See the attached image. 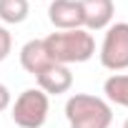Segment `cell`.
Returning a JSON list of instances; mask_svg holds the SVG:
<instances>
[{
    "label": "cell",
    "instance_id": "obj_1",
    "mask_svg": "<svg viewBox=\"0 0 128 128\" xmlns=\"http://www.w3.org/2000/svg\"><path fill=\"white\" fill-rule=\"evenodd\" d=\"M43 45L58 66H70V63H86L96 55V40L86 28L78 30H55L48 38H43Z\"/></svg>",
    "mask_w": 128,
    "mask_h": 128
},
{
    "label": "cell",
    "instance_id": "obj_2",
    "mask_svg": "<svg viewBox=\"0 0 128 128\" xmlns=\"http://www.w3.org/2000/svg\"><path fill=\"white\" fill-rule=\"evenodd\" d=\"M66 118L70 128H110L113 108L106 98L76 93L66 100Z\"/></svg>",
    "mask_w": 128,
    "mask_h": 128
},
{
    "label": "cell",
    "instance_id": "obj_3",
    "mask_svg": "<svg viewBox=\"0 0 128 128\" xmlns=\"http://www.w3.org/2000/svg\"><path fill=\"white\" fill-rule=\"evenodd\" d=\"M50 100L40 88H25L13 103V123L20 128H43L48 120Z\"/></svg>",
    "mask_w": 128,
    "mask_h": 128
},
{
    "label": "cell",
    "instance_id": "obj_4",
    "mask_svg": "<svg viewBox=\"0 0 128 128\" xmlns=\"http://www.w3.org/2000/svg\"><path fill=\"white\" fill-rule=\"evenodd\" d=\"M100 66L106 70L120 73L128 68V23H110L100 43Z\"/></svg>",
    "mask_w": 128,
    "mask_h": 128
},
{
    "label": "cell",
    "instance_id": "obj_5",
    "mask_svg": "<svg viewBox=\"0 0 128 128\" xmlns=\"http://www.w3.org/2000/svg\"><path fill=\"white\" fill-rule=\"evenodd\" d=\"M48 20L55 30H78V28H83L80 0H53L48 5Z\"/></svg>",
    "mask_w": 128,
    "mask_h": 128
},
{
    "label": "cell",
    "instance_id": "obj_6",
    "mask_svg": "<svg viewBox=\"0 0 128 128\" xmlns=\"http://www.w3.org/2000/svg\"><path fill=\"white\" fill-rule=\"evenodd\" d=\"M80 10H83V28L88 33L90 30H106L116 15L113 0H80Z\"/></svg>",
    "mask_w": 128,
    "mask_h": 128
},
{
    "label": "cell",
    "instance_id": "obj_7",
    "mask_svg": "<svg viewBox=\"0 0 128 128\" xmlns=\"http://www.w3.org/2000/svg\"><path fill=\"white\" fill-rule=\"evenodd\" d=\"M38 80V88L45 93V96H60V93H68L70 86H73V73L68 66H58V63H53V66H48L43 73L35 76Z\"/></svg>",
    "mask_w": 128,
    "mask_h": 128
},
{
    "label": "cell",
    "instance_id": "obj_8",
    "mask_svg": "<svg viewBox=\"0 0 128 128\" xmlns=\"http://www.w3.org/2000/svg\"><path fill=\"white\" fill-rule=\"evenodd\" d=\"M20 66H23V70H28L30 76H38V73H43L48 66H53V60H50V55H48L43 40L35 38V40H28V43L20 48Z\"/></svg>",
    "mask_w": 128,
    "mask_h": 128
},
{
    "label": "cell",
    "instance_id": "obj_9",
    "mask_svg": "<svg viewBox=\"0 0 128 128\" xmlns=\"http://www.w3.org/2000/svg\"><path fill=\"white\" fill-rule=\"evenodd\" d=\"M103 93L108 103L128 108V73H116L103 83Z\"/></svg>",
    "mask_w": 128,
    "mask_h": 128
},
{
    "label": "cell",
    "instance_id": "obj_10",
    "mask_svg": "<svg viewBox=\"0 0 128 128\" xmlns=\"http://www.w3.org/2000/svg\"><path fill=\"white\" fill-rule=\"evenodd\" d=\"M30 3L28 0H0V20L5 25H18L28 18Z\"/></svg>",
    "mask_w": 128,
    "mask_h": 128
},
{
    "label": "cell",
    "instance_id": "obj_11",
    "mask_svg": "<svg viewBox=\"0 0 128 128\" xmlns=\"http://www.w3.org/2000/svg\"><path fill=\"white\" fill-rule=\"evenodd\" d=\"M10 50H13V35H10L8 28L0 25V63L10 55Z\"/></svg>",
    "mask_w": 128,
    "mask_h": 128
},
{
    "label": "cell",
    "instance_id": "obj_12",
    "mask_svg": "<svg viewBox=\"0 0 128 128\" xmlns=\"http://www.w3.org/2000/svg\"><path fill=\"white\" fill-rule=\"evenodd\" d=\"M10 106H13V96H10L8 86H3V83H0V113H3V110H8Z\"/></svg>",
    "mask_w": 128,
    "mask_h": 128
},
{
    "label": "cell",
    "instance_id": "obj_13",
    "mask_svg": "<svg viewBox=\"0 0 128 128\" xmlns=\"http://www.w3.org/2000/svg\"><path fill=\"white\" fill-rule=\"evenodd\" d=\"M123 128H128V118H126V120H123Z\"/></svg>",
    "mask_w": 128,
    "mask_h": 128
}]
</instances>
